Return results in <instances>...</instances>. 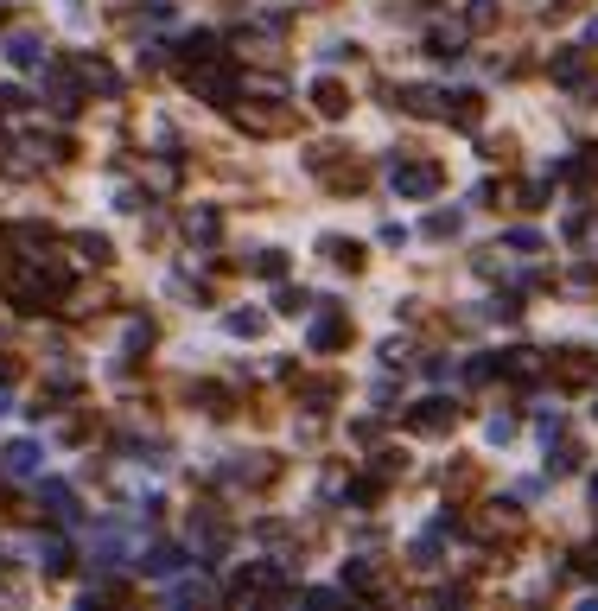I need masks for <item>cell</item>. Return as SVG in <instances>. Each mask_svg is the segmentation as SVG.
Instances as JSON below:
<instances>
[{"mask_svg":"<svg viewBox=\"0 0 598 611\" xmlns=\"http://www.w3.org/2000/svg\"><path fill=\"white\" fill-rule=\"evenodd\" d=\"M255 268H261V274H280V268H287V255H280V249H261Z\"/></svg>","mask_w":598,"mask_h":611,"instance_id":"9","label":"cell"},{"mask_svg":"<svg viewBox=\"0 0 598 611\" xmlns=\"http://www.w3.org/2000/svg\"><path fill=\"white\" fill-rule=\"evenodd\" d=\"M395 191L401 198H427V191H439V166H395Z\"/></svg>","mask_w":598,"mask_h":611,"instance_id":"1","label":"cell"},{"mask_svg":"<svg viewBox=\"0 0 598 611\" xmlns=\"http://www.w3.org/2000/svg\"><path fill=\"white\" fill-rule=\"evenodd\" d=\"M446 427H452L446 401H420V408H414V433H446Z\"/></svg>","mask_w":598,"mask_h":611,"instance_id":"2","label":"cell"},{"mask_svg":"<svg viewBox=\"0 0 598 611\" xmlns=\"http://www.w3.org/2000/svg\"><path fill=\"white\" fill-rule=\"evenodd\" d=\"M7 471H39V446H7Z\"/></svg>","mask_w":598,"mask_h":611,"instance_id":"6","label":"cell"},{"mask_svg":"<svg viewBox=\"0 0 598 611\" xmlns=\"http://www.w3.org/2000/svg\"><path fill=\"white\" fill-rule=\"evenodd\" d=\"M592 45H598V20H592Z\"/></svg>","mask_w":598,"mask_h":611,"instance_id":"11","label":"cell"},{"mask_svg":"<svg viewBox=\"0 0 598 611\" xmlns=\"http://www.w3.org/2000/svg\"><path fill=\"white\" fill-rule=\"evenodd\" d=\"M312 344H319V351L344 344V319H319V325H312Z\"/></svg>","mask_w":598,"mask_h":611,"instance_id":"5","label":"cell"},{"mask_svg":"<svg viewBox=\"0 0 598 611\" xmlns=\"http://www.w3.org/2000/svg\"><path fill=\"white\" fill-rule=\"evenodd\" d=\"M217 230H223V223H217V211H191V236L217 242Z\"/></svg>","mask_w":598,"mask_h":611,"instance_id":"7","label":"cell"},{"mask_svg":"<svg viewBox=\"0 0 598 611\" xmlns=\"http://www.w3.org/2000/svg\"><path fill=\"white\" fill-rule=\"evenodd\" d=\"M319 115H344V90H338V83H319Z\"/></svg>","mask_w":598,"mask_h":611,"instance_id":"8","label":"cell"},{"mask_svg":"<svg viewBox=\"0 0 598 611\" xmlns=\"http://www.w3.org/2000/svg\"><path fill=\"white\" fill-rule=\"evenodd\" d=\"M325 261H338V268H363V249L344 236H325Z\"/></svg>","mask_w":598,"mask_h":611,"instance_id":"3","label":"cell"},{"mask_svg":"<svg viewBox=\"0 0 598 611\" xmlns=\"http://www.w3.org/2000/svg\"><path fill=\"white\" fill-rule=\"evenodd\" d=\"M592 503H598V478H592Z\"/></svg>","mask_w":598,"mask_h":611,"instance_id":"12","label":"cell"},{"mask_svg":"<svg viewBox=\"0 0 598 611\" xmlns=\"http://www.w3.org/2000/svg\"><path fill=\"white\" fill-rule=\"evenodd\" d=\"M554 77H560V83H579V77H586V58H579V51H560V58H554Z\"/></svg>","mask_w":598,"mask_h":611,"instance_id":"4","label":"cell"},{"mask_svg":"<svg viewBox=\"0 0 598 611\" xmlns=\"http://www.w3.org/2000/svg\"><path fill=\"white\" fill-rule=\"evenodd\" d=\"M465 20H471V26H490V20H497V7H490V0H471Z\"/></svg>","mask_w":598,"mask_h":611,"instance_id":"10","label":"cell"}]
</instances>
